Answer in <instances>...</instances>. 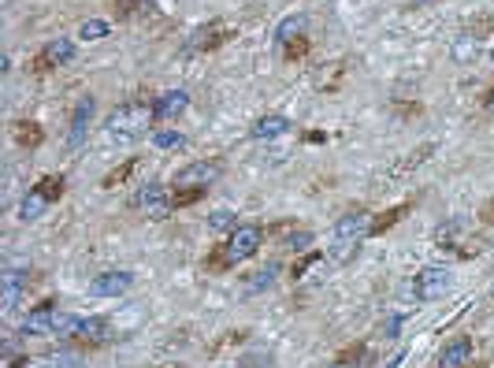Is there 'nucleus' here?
I'll list each match as a JSON object with an SVG mask.
<instances>
[{
    "instance_id": "obj_10",
    "label": "nucleus",
    "mask_w": 494,
    "mask_h": 368,
    "mask_svg": "<svg viewBox=\"0 0 494 368\" xmlns=\"http://www.w3.org/2000/svg\"><path fill=\"white\" fill-rule=\"evenodd\" d=\"M60 309L53 305H37L26 320H23V335H60Z\"/></svg>"
},
{
    "instance_id": "obj_18",
    "label": "nucleus",
    "mask_w": 494,
    "mask_h": 368,
    "mask_svg": "<svg viewBox=\"0 0 494 368\" xmlns=\"http://www.w3.org/2000/svg\"><path fill=\"white\" fill-rule=\"evenodd\" d=\"M19 294H23V279H19V272H8V275H5V309H8V313L15 309Z\"/></svg>"
},
{
    "instance_id": "obj_5",
    "label": "nucleus",
    "mask_w": 494,
    "mask_h": 368,
    "mask_svg": "<svg viewBox=\"0 0 494 368\" xmlns=\"http://www.w3.org/2000/svg\"><path fill=\"white\" fill-rule=\"evenodd\" d=\"M60 194H64V175H49V179H41V183H37V186H30V194L23 197L19 216H23V220H37V216L45 213Z\"/></svg>"
},
{
    "instance_id": "obj_21",
    "label": "nucleus",
    "mask_w": 494,
    "mask_h": 368,
    "mask_svg": "<svg viewBox=\"0 0 494 368\" xmlns=\"http://www.w3.org/2000/svg\"><path fill=\"white\" fill-rule=\"evenodd\" d=\"M275 272H279V264H268V268H261V272H253V279L245 283L250 291H264V286H272V279H275Z\"/></svg>"
},
{
    "instance_id": "obj_12",
    "label": "nucleus",
    "mask_w": 494,
    "mask_h": 368,
    "mask_svg": "<svg viewBox=\"0 0 494 368\" xmlns=\"http://www.w3.org/2000/svg\"><path fill=\"white\" fill-rule=\"evenodd\" d=\"M134 286V275L131 272H101L94 283H90V294L94 298H119V294H127Z\"/></svg>"
},
{
    "instance_id": "obj_26",
    "label": "nucleus",
    "mask_w": 494,
    "mask_h": 368,
    "mask_svg": "<svg viewBox=\"0 0 494 368\" xmlns=\"http://www.w3.org/2000/svg\"><path fill=\"white\" fill-rule=\"evenodd\" d=\"M413 5H431V0H413Z\"/></svg>"
},
{
    "instance_id": "obj_19",
    "label": "nucleus",
    "mask_w": 494,
    "mask_h": 368,
    "mask_svg": "<svg viewBox=\"0 0 494 368\" xmlns=\"http://www.w3.org/2000/svg\"><path fill=\"white\" fill-rule=\"evenodd\" d=\"M78 37L82 41H101V37H108V23L104 19H86L78 26Z\"/></svg>"
},
{
    "instance_id": "obj_14",
    "label": "nucleus",
    "mask_w": 494,
    "mask_h": 368,
    "mask_svg": "<svg viewBox=\"0 0 494 368\" xmlns=\"http://www.w3.org/2000/svg\"><path fill=\"white\" fill-rule=\"evenodd\" d=\"M71 339H74V343L101 346V343L112 339V327H108V320H101V316H82V320H78V332H74Z\"/></svg>"
},
{
    "instance_id": "obj_27",
    "label": "nucleus",
    "mask_w": 494,
    "mask_h": 368,
    "mask_svg": "<svg viewBox=\"0 0 494 368\" xmlns=\"http://www.w3.org/2000/svg\"><path fill=\"white\" fill-rule=\"evenodd\" d=\"M490 60H494V49H490Z\"/></svg>"
},
{
    "instance_id": "obj_2",
    "label": "nucleus",
    "mask_w": 494,
    "mask_h": 368,
    "mask_svg": "<svg viewBox=\"0 0 494 368\" xmlns=\"http://www.w3.org/2000/svg\"><path fill=\"white\" fill-rule=\"evenodd\" d=\"M220 175H223V164L220 160H197V164H186L183 172H175V179H172V186H175V209H179V204L201 201Z\"/></svg>"
},
{
    "instance_id": "obj_22",
    "label": "nucleus",
    "mask_w": 494,
    "mask_h": 368,
    "mask_svg": "<svg viewBox=\"0 0 494 368\" xmlns=\"http://www.w3.org/2000/svg\"><path fill=\"white\" fill-rule=\"evenodd\" d=\"M264 361H268L264 353H250V357H242V364H238V368H264Z\"/></svg>"
},
{
    "instance_id": "obj_8",
    "label": "nucleus",
    "mask_w": 494,
    "mask_h": 368,
    "mask_svg": "<svg viewBox=\"0 0 494 368\" xmlns=\"http://www.w3.org/2000/svg\"><path fill=\"white\" fill-rule=\"evenodd\" d=\"M134 209H142L153 220H163V216L175 209V194L168 186H160V183H149V186H142L134 194Z\"/></svg>"
},
{
    "instance_id": "obj_25",
    "label": "nucleus",
    "mask_w": 494,
    "mask_h": 368,
    "mask_svg": "<svg viewBox=\"0 0 494 368\" xmlns=\"http://www.w3.org/2000/svg\"><path fill=\"white\" fill-rule=\"evenodd\" d=\"M487 112H494V90L487 94Z\"/></svg>"
},
{
    "instance_id": "obj_7",
    "label": "nucleus",
    "mask_w": 494,
    "mask_h": 368,
    "mask_svg": "<svg viewBox=\"0 0 494 368\" xmlns=\"http://www.w3.org/2000/svg\"><path fill=\"white\" fill-rule=\"evenodd\" d=\"M450 268H442V264H431V268H424L417 279H413V298L417 302H439V298H446L450 294Z\"/></svg>"
},
{
    "instance_id": "obj_17",
    "label": "nucleus",
    "mask_w": 494,
    "mask_h": 368,
    "mask_svg": "<svg viewBox=\"0 0 494 368\" xmlns=\"http://www.w3.org/2000/svg\"><path fill=\"white\" fill-rule=\"evenodd\" d=\"M209 231H216V234H227V231H238V216H234L231 209H216V213L209 216Z\"/></svg>"
},
{
    "instance_id": "obj_13",
    "label": "nucleus",
    "mask_w": 494,
    "mask_h": 368,
    "mask_svg": "<svg viewBox=\"0 0 494 368\" xmlns=\"http://www.w3.org/2000/svg\"><path fill=\"white\" fill-rule=\"evenodd\" d=\"M472 364V339L458 335L454 343H446L439 353V368H469Z\"/></svg>"
},
{
    "instance_id": "obj_4",
    "label": "nucleus",
    "mask_w": 494,
    "mask_h": 368,
    "mask_svg": "<svg viewBox=\"0 0 494 368\" xmlns=\"http://www.w3.org/2000/svg\"><path fill=\"white\" fill-rule=\"evenodd\" d=\"M261 227H253V224H245V227H238V231H231V238H227V245L220 250V257L212 261V264H220V268H234V264H242V261H250V257H257V250H261Z\"/></svg>"
},
{
    "instance_id": "obj_20",
    "label": "nucleus",
    "mask_w": 494,
    "mask_h": 368,
    "mask_svg": "<svg viewBox=\"0 0 494 368\" xmlns=\"http://www.w3.org/2000/svg\"><path fill=\"white\" fill-rule=\"evenodd\" d=\"M153 145H156V149H183L186 138H183L179 131H153Z\"/></svg>"
},
{
    "instance_id": "obj_1",
    "label": "nucleus",
    "mask_w": 494,
    "mask_h": 368,
    "mask_svg": "<svg viewBox=\"0 0 494 368\" xmlns=\"http://www.w3.org/2000/svg\"><path fill=\"white\" fill-rule=\"evenodd\" d=\"M156 123V112L153 104L145 101H127V104H119L108 119H104V134L112 142H138L149 134V127Z\"/></svg>"
},
{
    "instance_id": "obj_24",
    "label": "nucleus",
    "mask_w": 494,
    "mask_h": 368,
    "mask_svg": "<svg viewBox=\"0 0 494 368\" xmlns=\"http://www.w3.org/2000/svg\"><path fill=\"white\" fill-rule=\"evenodd\" d=\"M331 368H361V353H357V357H339Z\"/></svg>"
},
{
    "instance_id": "obj_15",
    "label": "nucleus",
    "mask_w": 494,
    "mask_h": 368,
    "mask_svg": "<svg viewBox=\"0 0 494 368\" xmlns=\"http://www.w3.org/2000/svg\"><path fill=\"white\" fill-rule=\"evenodd\" d=\"M186 104H190L186 90H168V94H160L153 101V112H156V119H179L186 112Z\"/></svg>"
},
{
    "instance_id": "obj_23",
    "label": "nucleus",
    "mask_w": 494,
    "mask_h": 368,
    "mask_svg": "<svg viewBox=\"0 0 494 368\" xmlns=\"http://www.w3.org/2000/svg\"><path fill=\"white\" fill-rule=\"evenodd\" d=\"M119 5H123V12H138V8H149L153 0H119Z\"/></svg>"
},
{
    "instance_id": "obj_11",
    "label": "nucleus",
    "mask_w": 494,
    "mask_h": 368,
    "mask_svg": "<svg viewBox=\"0 0 494 368\" xmlns=\"http://www.w3.org/2000/svg\"><path fill=\"white\" fill-rule=\"evenodd\" d=\"M94 108H97V101H94L90 94H86V97H78V104H74V112H71V131H67V145H71V149H78L82 142H86V131H90Z\"/></svg>"
},
{
    "instance_id": "obj_9",
    "label": "nucleus",
    "mask_w": 494,
    "mask_h": 368,
    "mask_svg": "<svg viewBox=\"0 0 494 368\" xmlns=\"http://www.w3.org/2000/svg\"><path fill=\"white\" fill-rule=\"evenodd\" d=\"M71 60H74V41L71 37H53L37 53V71H53V67H64Z\"/></svg>"
},
{
    "instance_id": "obj_6",
    "label": "nucleus",
    "mask_w": 494,
    "mask_h": 368,
    "mask_svg": "<svg viewBox=\"0 0 494 368\" xmlns=\"http://www.w3.org/2000/svg\"><path fill=\"white\" fill-rule=\"evenodd\" d=\"M305 37H309V19L305 15H286L275 26V45L282 49V56H301L305 53Z\"/></svg>"
},
{
    "instance_id": "obj_16",
    "label": "nucleus",
    "mask_w": 494,
    "mask_h": 368,
    "mask_svg": "<svg viewBox=\"0 0 494 368\" xmlns=\"http://www.w3.org/2000/svg\"><path fill=\"white\" fill-rule=\"evenodd\" d=\"M286 131H291V119H286V115H261L250 127V138L253 142H268V138H279Z\"/></svg>"
},
{
    "instance_id": "obj_3",
    "label": "nucleus",
    "mask_w": 494,
    "mask_h": 368,
    "mask_svg": "<svg viewBox=\"0 0 494 368\" xmlns=\"http://www.w3.org/2000/svg\"><path fill=\"white\" fill-rule=\"evenodd\" d=\"M368 234H372V216H368L364 209L339 216V220H335V231H331V257H335L339 264H346V261L361 250V242H364Z\"/></svg>"
}]
</instances>
